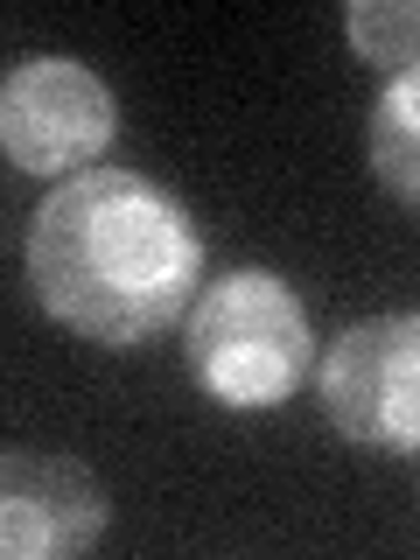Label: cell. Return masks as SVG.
Returning a JSON list of instances; mask_svg holds the SVG:
<instances>
[{
	"instance_id": "52a82bcc",
	"label": "cell",
	"mask_w": 420,
	"mask_h": 560,
	"mask_svg": "<svg viewBox=\"0 0 420 560\" xmlns=\"http://www.w3.org/2000/svg\"><path fill=\"white\" fill-rule=\"evenodd\" d=\"M343 35L364 63H378L385 78L413 70V35H420V8L413 0H350L343 8Z\"/></svg>"
},
{
	"instance_id": "3957f363",
	"label": "cell",
	"mask_w": 420,
	"mask_h": 560,
	"mask_svg": "<svg viewBox=\"0 0 420 560\" xmlns=\"http://www.w3.org/2000/svg\"><path fill=\"white\" fill-rule=\"evenodd\" d=\"M315 393L343 442L413 455L420 442V315H364L315 364Z\"/></svg>"
},
{
	"instance_id": "277c9868",
	"label": "cell",
	"mask_w": 420,
	"mask_h": 560,
	"mask_svg": "<svg viewBox=\"0 0 420 560\" xmlns=\"http://www.w3.org/2000/svg\"><path fill=\"white\" fill-rule=\"evenodd\" d=\"M119 133V98L78 57H22L0 78V148L28 175H78Z\"/></svg>"
},
{
	"instance_id": "8992f818",
	"label": "cell",
	"mask_w": 420,
	"mask_h": 560,
	"mask_svg": "<svg viewBox=\"0 0 420 560\" xmlns=\"http://www.w3.org/2000/svg\"><path fill=\"white\" fill-rule=\"evenodd\" d=\"M372 175L399 203L420 197V70L385 78V92L372 105Z\"/></svg>"
},
{
	"instance_id": "5b68a950",
	"label": "cell",
	"mask_w": 420,
	"mask_h": 560,
	"mask_svg": "<svg viewBox=\"0 0 420 560\" xmlns=\"http://www.w3.org/2000/svg\"><path fill=\"white\" fill-rule=\"evenodd\" d=\"M105 518V483L78 455L0 448V560H78L98 547Z\"/></svg>"
},
{
	"instance_id": "6da1fadb",
	"label": "cell",
	"mask_w": 420,
	"mask_h": 560,
	"mask_svg": "<svg viewBox=\"0 0 420 560\" xmlns=\"http://www.w3.org/2000/svg\"><path fill=\"white\" fill-rule=\"evenodd\" d=\"M203 232L140 168H78L28 218V288L84 343H148L189 308Z\"/></svg>"
},
{
	"instance_id": "7a4b0ae2",
	"label": "cell",
	"mask_w": 420,
	"mask_h": 560,
	"mask_svg": "<svg viewBox=\"0 0 420 560\" xmlns=\"http://www.w3.org/2000/svg\"><path fill=\"white\" fill-rule=\"evenodd\" d=\"M183 323V358L189 378L203 385V399L232 413H267L315 364V329L302 294L267 267H232L210 280L203 294H189Z\"/></svg>"
}]
</instances>
